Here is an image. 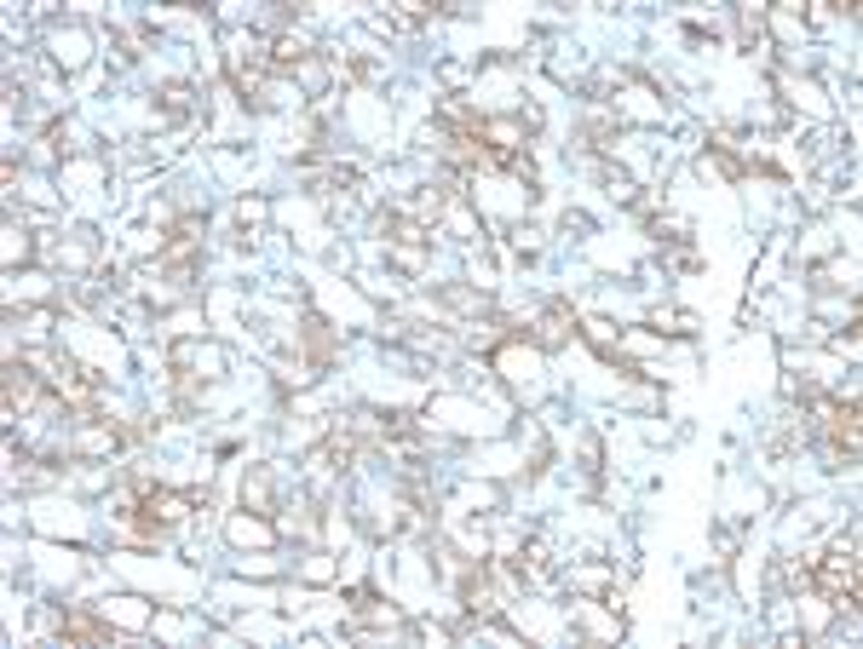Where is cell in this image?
<instances>
[{
    "label": "cell",
    "instance_id": "6da1fadb",
    "mask_svg": "<svg viewBox=\"0 0 863 649\" xmlns=\"http://www.w3.org/2000/svg\"><path fill=\"white\" fill-rule=\"evenodd\" d=\"M817 587H823L829 598H835V603L857 609V552H852V546H841V552H829V558H823Z\"/></svg>",
    "mask_w": 863,
    "mask_h": 649
},
{
    "label": "cell",
    "instance_id": "7a4b0ae2",
    "mask_svg": "<svg viewBox=\"0 0 863 649\" xmlns=\"http://www.w3.org/2000/svg\"><path fill=\"white\" fill-rule=\"evenodd\" d=\"M823 426H829V442H835V455H857V402H829L823 408Z\"/></svg>",
    "mask_w": 863,
    "mask_h": 649
},
{
    "label": "cell",
    "instance_id": "3957f363",
    "mask_svg": "<svg viewBox=\"0 0 863 649\" xmlns=\"http://www.w3.org/2000/svg\"><path fill=\"white\" fill-rule=\"evenodd\" d=\"M63 638H92V643H105V638H110V627L87 621V615H70V621H63Z\"/></svg>",
    "mask_w": 863,
    "mask_h": 649
}]
</instances>
